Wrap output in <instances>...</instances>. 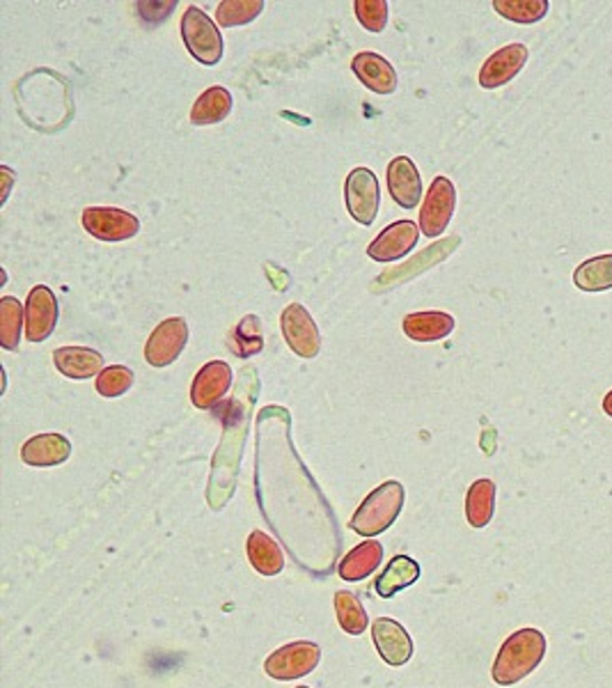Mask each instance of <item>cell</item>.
Listing matches in <instances>:
<instances>
[{
	"label": "cell",
	"mask_w": 612,
	"mask_h": 688,
	"mask_svg": "<svg viewBox=\"0 0 612 688\" xmlns=\"http://www.w3.org/2000/svg\"><path fill=\"white\" fill-rule=\"evenodd\" d=\"M26 326V305L14 296L0 299V347L14 352L19 350L21 331Z\"/></svg>",
	"instance_id": "cell-26"
},
{
	"label": "cell",
	"mask_w": 612,
	"mask_h": 688,
	"mask_svg": "<svg viewBox=\"0 0 612 688\" xmlns=\"http://www.w3.org/2000/svg\"><path fill=\"white\" fill-rule=\"evenodd\" d=\"M371 640L379 651V657L388 666L399 668L411 661L414 657V640L411 636H408V631L397 623V619H390V617L374 619Z\"/></svg>",
	"instance_id": "cell-11"
},
{
	"label": "cell",
	"mask_w": 612,
	"mask_h": 688,
	"mask_svg": "<svg viewBox=\"0 0 612 688\" xmlns=\"http://www.w3.org/2000/svg\"><path fill=\"white\" fill-rule=\"evenodd\" d=\"M603 413L612 418V391L603 397Z\"/></svg>",
	"instance_id": "cell-33"
},
{
	"label": "cell",
	"mask_w": 612,
	"mask_h": 688,
	"mask_svg": "<svg viewBox=\"0 0 612 688\" xmlns=\"http://www.w3.org/2000/svg\"><path fill=\"white\" fill-rule=\"evenodd\" d=\"M135 374L124 365H111L96 376V393L101 397H120L133 386Z\"/></svg>",
	"instance_id": "cell-31"
},
{
	"label": "cell",
	"mask_w": 612,
	"mask_h": 688,
	"mask_svg": "<svg viewBox=\"0 0 612 688\" xmlns=\"http://www.w3.org/2000/svg\"><path fill=\"white\" fill-rule=\"evenodd\" d=\"M232 111V94L230 90L214 85L210 90H204L191 109V122L195 127H207V124H218L223 122Z\"/></svg>",
	"instance_id": "cell-24"
},
{
	"label": "cell",
	"mask_w": 612,
	"mask_h": 688,
	"mask_svg": "<svg viewBox=\"0 0 612 688\" xmlns=\"http://www.w3.org/2000/svg\"><path fill=\"white\" fill-rule=\"evenodd\" d=\"M381 560H384L381 542L367 539L349 550L343 563H339L337 574L343 580H363L374 574V569L381 565Z\"/></svg>",
	"instance_id": "cell-20"
},
{
	"label": "cell",
	"mask_w": 612,
	"mask_h": 688,
	"mask_svg": "<svg viewBox=\"0 0 612 688\" xmlns=\"http://www.w3.org/2000/svg\"><path fill=\"white\" fill-rule=\"evenodd\" d=\"M496 514V482H472L466 494V519L472 528H487Z\"/></svg>",
	"instance_id": "cell-23"
},
{
	"label": "cell",
	"mask_w": 612,
	"mask_h": 688,
	"mask_svg": "<svg viewBox=\"0 0 612 688\" xmlns=\"http://www.w3.org/2000/svg\"><path fill=\"white\" fill-rule=\"evenodd\" d=\"M182 40L188 53L197 62L207 64V67H214L221 62L223 51H225L221 28L195 6L186 8L182 17Z\"/></svg>",
	"instance_id": "cell-3"
},
{
	"label": "cell",
	"mask_w": 612,
	"mask_h": 688,
	"mask_svg": "<svg viewBox=\"0 0 612 688\" xmlns=\"http://www.w3.org/2000/svg\"><path fill=\"white\" fill-rule=\"evenodd\" d=\"M528 55H530L528 47H523L519 42L502 47L500 51L489 55L487 62L482 64L480 85L484 90H496V88L507 85L509 81H514L521 74V69L526 67Z\"/></svg>",
	"instance_id": "cell-14"
},
{
	"label": "cell",
	"mask_w": 612,
	"mask_h": 688,
	"mask_svg": "<svg viewBox=\"0 0 612 688\" xmlns=\"http://www.w3.org/2000/svg\"><path fill=\"white\" fill-rule=\"evenodd\" d=\"M388 191L401 210H416L422 200V178L408 156H395L388 163Z\"/></svg>",
	"instance_id": "cell-15"
},
{
	"label": "cell",
	"mask_w": 612,
	"mask_h": 688,
	"mask_svg": "<svg viewBox=\"0 0 612 688\" xmlns=\"http://www.w3.org/2000/svg\"><path fill=\"white\" fill-rule=\"evenodd\" d=\"M573 285L581 292L612 290V253L596 255L578 264L573 271Z\"/></svg>",
	"instance_id": "cell-25"
},
{
	"label": "cell",
	"mask_w": 612,
	"mask_h": 688,
	"mask_svg": "<svg viewBox=\"0 0 612 688\" xmlns=\"http://www.w3.org/2000/svg\"><path fill=\"white\" fill-rule=\"evenodd\" d=\"M356 17L360 26L369 32H381L388 23V3L386 0H356Z\"/></svg>",
	"instance_id": "cell-32"
},
{
	"label": "cell",
	"mask_w": 612,
	"mask_h": 688,
	"mask_svg": "<svg viewBox=\"0 0 612 688\" xmlns=\"http://www.w3.org/2000/svg\"><path fill=\"white\" fill-rule=\"evenodd\" d=\"M455 210H457V189L455 184L438 175L427 195H425V202H422V210H420V232L429 239H436L443 234L455 216Z\"/></svg>",
	"instance_id": "cell-6"
},
{
	"label": "cell",
	"mask_w": 612,
	"mask_h": 688,
	"mask_svg": "<svg viewBox=\"0 0 612 688\" xmlns=\"http://www.w3.org/2000/svg\"><path fill=\"white\" fill-rule=\"evenodd\" d=\"M58 326V301L47 285L32 287L26 299V340L44 342Z\"/></svg>",
	"instance_id": "cell-13"
},
{
	"label": "cell",
	"mask_w": 612,
	"mask_h": 688,
	"mask_svg": "<svg viewBox=\"0 0 612 688\" xmlns=\"http://www.w3.org/2000/svg\"><path fill=\"white\" fill-rule=\"evenodd\" d=\"M55 370L67 378H92L104 372V356L90 347H60L53 352Z\"/></svg>",
	"instance_id": "cell-18"
},
{
	"label": "cell",
	"mask_w": 612,
	"mask_h": 688,
	"mask_svg": "<svg viewBox=\"0 0 612 688\" xmlns=\"http://www.w3.org/2000/svg\"><path fill=\"white\" fill-rule=\"evenodd\" d=\"M246 554H248L253 569L262 576H268V578L278 576L285 567V556H283L280 546L262 530L251 533L248 544H246Z\"/></svg>",
	"instance_id": "cell-21"
},
{
	"label": "cell",
	"mask_w": 612,
	"mask_h": 688,
	"mask_svg": "<svg viewBox=\"0 0 612 688\" xmlns=\"http://www.w3.org/2000/svg\"><path fill=\"white\" fill-rule=\"evenodd\" d=\"M401 328L406 337L414 342H438L455 331V317L440 313V310H427V313L406 315Z\"/></svg>",
	"instance_id": "cell-19"
},
{
	"label": "cell",
	"mask_w": 612,
	"mask_h": 688,
	"mask_svg": "<svg viewBox=\"0 0 612 688\" xmlns=\"http://www.w3.org/2000/svg\"><path fill=\"white\" fill-rule=\"evenodd\" d=\"M406 503V489L401 482L388 479L379 485L360 503L351 516L349 528L363 537H377L386 533L395 522Z\"/></svg>",
	"instance_id": "cell-2"
},
{
	"label": "cell",
	"mask_w": 612,
	"mask_h": 688,
	"mask_svg": "<svg viewBox=\"0 0 612 688\" xmlns=\"http://www.w3.org/2000/svg\"><path fill=\"white\" fill-rule=\"evenodd\" d=\"M232 386V367L225 361H212L202 365L193 378L191 402L195 408L210 411L221 404Z\"/></svg>",
	"instance_id": "cell-10"
},
{
	"label": "cell",
	"mask_w": 612,
	"mask_h": 688,
	"mask_svg": "<svg viewBox=\"0 0 612 688\" xmlns=\"http://www.w3.org/2000/svg\"><path fill=\"white\" fill-rule=\"evenodd\" d=\"M345 202L349 216L360 225H371L379 214L381 189L369 168H354L345 182Z\"/></svg>",
	"instance_id": "cell-5"
},
{
	"label": "cell",
	"mask_w": 612,
	"mask_h": 688,
	"mask_svg": "<svg viewBox=\"0 0 612 688\" xmlns=\"http://www.w3.org/2000/svg\"><path fill=\"white\" fill-rule=\"evenodd\" d=\"M298 688H310V686H298Z\"/></svg>",
	"instance_id": "cell-34"
},
{
	"label": "cell",
	"mask_w": 612,
	"mask_h": 688,
	"mask_svg": "<svg viewBox=\"0 0 612 688\" xmlns=\"http://www.w3.org/2000/svg\"><path fill=\"white\" fill-rule=\"evenodd\" d=\"M549 0H493V10L507 21L532 26L549 14Z\"/></svg>",
	"instance_id": "cell-29"
},
{
	"label": "cell",
	"mask_w": 612,
	"mask_h": 688,
	"mask_svg": "<svg viewBox=\"0 0 612 688\" xmlns=\"http://www.w3.org/2000/svg\"><path fill=\"white\" fill-rule=\"evenodd\" d=\"M418 578H420V565L414 558L395 556L386 565L384 574L377 578V583H374V588H377L381 599H392L399 590L414 585Z\"/></svg>",
	"instance_id": "cell-22"
},
{
	"label": "cell",
	"mask_w": 612,
	"mask_h": 688,
	"mask_svg": "<svg viewBox=\"0 0 612 688\" xmlns=\"http://www.w3.org/2000/svg\"><path fill=\"white\" fill-rule=\"evenodd\" d=\"M335 613H337V623L345 634L360 636L367 631V623H369L367 610L363 608L360 599L354 593L349 590L335 593Z\"/></svg>",
	"instance_id": "cell-27"
},
{
	"label": "cell",
	"mask_w": 612,
	"mask_h": 688,
	"mask_svg": "<svg viewBox=\"0 0 612 688\" xmlns=\"http://www.w3.org/2000/svg\"><path fill=\"white\" fill-rule=\"evenodd\" d=\"M264 10V0H223L216 8L221 28H239L255 21Z\"/></svg>",
	"instance_id": "cell-30"
},
{
	"label": "cell",
	"mask_w": 612,
	"mask_h": 688,
	"mask_svg": "<svg viewBox=\"0 0 612 688\" xmlns=\"http://www.w3.org/2000/svg\"><path fill=\"white\" fill-rule=\"evenodd\" d=\"M72 455V443L58 432L38 434L23 443L21 459L32 468H55Z\"/></svg>",
	"instance_id": "cell-16"
},
{
	"label": "cell",
	"mask_w": 612,
	"mask_h": 688,
	"mask_svg": "<svg viewBox=\"0 0 612 688\" xmlns=\"http://www.w3.org/2000/svg\"><path fill=\"white\" fill-rule=\"evenodd\" d=\"M351 69L356 79L371 92L392 94L397 90V72L395 67L379 53L363 51L351 60Z\"/></svg>",
	"instance_id": "cell-17"
},
{
	"label": "cell",
	"mask_w": 612,
	"mask_h": 688,
	"mask_svg": "<svg viewBox=\"0 0 612 688\" xmlns=\"http://www.w3.org/2000/svg\"><path fill=\"white\" fill-rule=\"evenodd\" d=\"M420 225L414 221H397L388 225L377 239L367 246V255L377 262H397L418 246Z\"/></svg>",
	"instance_id": "cell-12"
},
{
	"label": "cell",
	"mask_w": 612,
	"mask_h": 688,
	"mask_svg": "<svg viewBox=\"0 0 612 688\" xmlns=\"http://www.w3.org/2000/svg\"><path fill=\"white\" fill-rule=\"evenodd\" d=\"M280 328H283V337L287 342V347L298 358L313 361L319 356V352H322L319 328H317L313 315L300 303H292L283 310Z\"/></svg>",
	"instance_id": "cell-7"
},
{
	"label": "cell",
	"mask_w": 612,
	"mask_h": 688,
	"mask_svg": "<svg viewBox=\"0 0 612 688\" xmlns=\"http://www.w3.org/2000/svg\"><path fill=\"white\" fill-rule=\"evenodd\" d=\"M81 223L99 241H126L141 230V221L118 206H88Z\"/></svg>",
	"instance_id": "cell-9"
},
{
	"label": "cell",
	"mask_w": 612,
	"mask_h": 688,
	"mask_svg": "<svg viewBox=\"0 0 612 688\" xmlns=\"http://www.w3.org/2000/svg\"><path fill=\"white\" fill-rule=\"evenodd\" d=\"M230 342H232V352L239 354L242 358L257 356L264 350L262 320L257 315H246L239 324L234 326Z\"/></svg>",
	"instance_id": "cell-28"
},
{
	"label": "cell",
	"mask_w": 612,
	"mask_h": 688,
	"mask_svg": "<svg viewBox=\"0 0 612 688\" xmlns=\"http://www.w3.org/2000/svg\"><path fill=\"white\" fill-rule=\"evenodd\" d=\"M322 661V649L317 643L310 640H296L280 649H276L264 661V670L268 677L278 681H292L298 677L310 675Z\"/></svg>",
	"instance_id": "cell-4"
},
{
	"label": "cell",
	"mask_w": 612,
	"mask_h": 688,
	"mask_svg": "<svg viewBox=\"0 0 612 688\" xmlns=\"http://www.w3.org/2000/svg\"><path fill=\"white\" fill-rule=\"evenodd\" d=\"M188 342V324L184 317H170L165 322H161L147 344H145V361L152 367H167L173 365L182 352L186 350Z\"/></svg>",
	"instance_id": "cell-8"
},
{
	"label": "cell",
	"mask_w": 612,
	"mask_h": 688,
	"mask_svg": "<svg viewBox=\"0 0 612 688\" xmlns=\"http://www.w3.org/2000/svg\"><path fill=\"white\" fill-rule=\"evenodd\" d=\"M547 657V636L539 629H519L509 636L493 661V681L498 686H514L532 675Z\"/></svg>",
	"instance_id": "cell-1"
}]
</instances>
